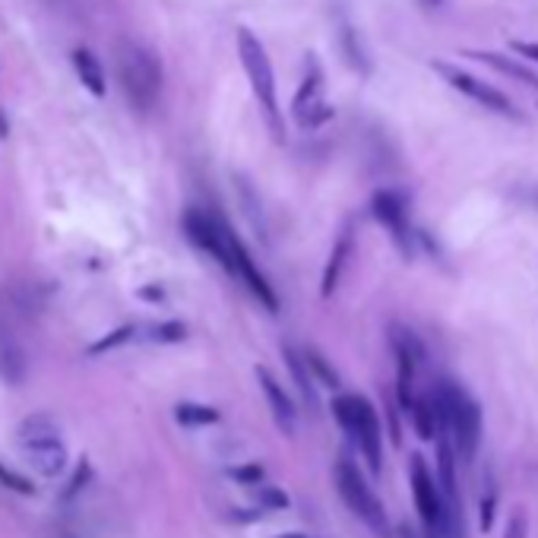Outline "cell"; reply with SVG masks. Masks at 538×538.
Segmentation results:
<instances>
[{
	"mask_svg": "<svg viewBox=\"0 0 538 538\" xmlns=\"http://www.w3.org/2000/svg\"><path fill=\"white\" fill-rule=\"evenodd\" d=\"M16 443L25 453V462L45 478H55L67 469V447L61 441V428L51 415L38 411L29 415L16 431Z\"/></svg>",
	"mask_w": 538,
	"mask_h": 538,
	"instance_id": "5",
	"label": "cell"
},
{
	"mask_svg": "<svg viewBox=\"0 0 538 538\" xmlns=\"http://www.w3.org/2000/svg\"><path fill=\"white\" fill-rule=\"evenodd\" d=\"M342 51H345V57H349V64H351V70H361V73H368V61H364V55H361V45H358V36L351 32V25L349 23H342Z\"/></svg>",
	"mask_w": 538,
	"mask_h": 538,
	"instance_id": "21",
	"label": "cell"
},
{
	"mask_svg": "<svg viewBox=\"0 0 538 538\" xmlns=\"http://www.w3.org/2000/svg\"><path fill=\"white\" fill-rule=\"evenodd\" d=\"M117 76L137 111H149L162 96V64L152 51L127 42L117 51Z\"/></svg>",
	"mask_w": 538,
	"mask_h": 538,
	"instance_id": "6",
	"label": "cell"
},
{
	"mask_svg": "<svg viewBox=\"0 0 538 538\" xmlns=\"http://www.w3.org/2000/svg\"><path fill=\"white\" fill-rule=\"evenodd\" d=\"M529 535V523L523 513H513L507 523V533H503V538H526Z\"/></svg>",
	"mask_w": 538,
	"mask_h": 538,
	"instance_id": "28",
	"label": "cell"
},
{
	"mask_svg": "<svg viewBox=\"0 0 538 538\" xmlns=\"http://www.w3.org/2000/svg\"><path fill=\"white\" fill-rule=\"evenodd\" d=\"M434 396L443 409V418H447V431L456 447V456H460L462 462H472L478 447H482V409H478V402L453 381L437 383Z\"/></svg>",
	"mask_w": 538,
	"mask_h": 538,
	"instance_id": "3",
	"label": "cell"
},
{
	"mask_svg": "<svg viewBox=\"0 0 538 538\" xmlns=\"http://www.w3.org/2000/svg\"><path fill=\"white\" fill-rule=\"evenodd\" d=\"M73 67H76L79 83H83L92 96L96 98L105 96V70H102V64H98V57L92 55V51H86V48L73 51Z\"/></svg>",
	"mask_w": 538,
	"mask_h": 538,
	"instance_id": "16",
	"label": "cell"
},
{
	"mask_svg": "<svg viewBox=\"0 0 538 538\" xmlns=\"http://www.w3.org/2000/svg\"><path fill=\"white\" fill-rule=\"evenodd\" d=\"M351 250H355L351 228H342V235H339L336 244H333V254H330V260H327V269H323V282H320L323 298H330L336 291V285H339V279H342V269H345V263H349Z\"/></svg>",
	"mask_w": 538,
	"mask_h": 538,
	"instance_id": "14",
	"label": "cell"
},
{
	"mask_svg": "<svg viewBox=\"0 0 538 538\" xmlns=\"http://www.w3.org/2000/svg\"><path fill=\"white\" fill-rule=\"evenodd\" d=\"M510 48H513L516 55L526 57V61H535L538 64V45H533V42H510Z\"/></svg>",
	"mask_w": 538,
	"mask_h": 538,
	"instance_id": "29",
	"label": "cell"
},
{
	"mask_svg": "<svg viewBox=\"0 0 538 538\" xmlns=\"http://www.w3.org/2000/svg\"><path fill=\"white\" fill-rule=\"evenodd\" d=\"M409 484L411 494H415V510L421 516V526L428 538H453L450 533V507L447 497L441 491V482L437 475L428 469L421 453L409 456Z\"/></svg>",
	"mask_w": 538,
	"mask_h": 538,
	"instance_id": "7",
	"label": "cell"
},
{
	"mask_svg": "<svg viewBox=\"0 0 538 538\" xmlns=\"http://www.w3.org/2000/svg\"><path fill=\"white\" fill-rule=\"evenodd\" d=\"M494 503H497V494H494V488H488V494H482V529L494 526Z\"/></svg>",
	"mask_w": 538,
	"mask_h": 538,
	"instance_id": "27",
	"label": "cell"
},
{
	"mask_svg": "<svg viewBox=\"0 0 538 538\" xmlns=\"http://www.w3.org/2000/svg\"><path fill=\"white\" fill-rule=\"evenodd\" d=\"M371 212L374 218L390 231V238L396 241V248L405 254V260L411 257V228H409V209H405L402 194L396 190H377L371 200Z\"/></svg>",
	"mask_w": 538,
	"mask_h": 538,
	"instance_id": "10",
	"label": "cell"
},
{
	"mask_svg": "<svg viewBox=\"0 0 538 538\" xmlns=\"http://www.w3.org/2000/svg\"><path fill=\"white\" fill-rule=\"evenodd\" d=\"M431 67H434L437 73H441V76L447 79V83L453 86L456 92H462V96H469L472 102L484 105V108H488V111H497V115H510V117H516L513 102H510V98L503 96L501 89H494V86L484 83V79L472 76V73L460 70V67H453V64H447V61H434V64H431Z\"/></svg>",
	"mask_w": 538,
	"mask_h": 538,
	"instance_id": "9",
	"label": "cell"
},
{
	"mask_svg": "<svg viewBox=\"0 0 538 538\" xmlns=\"http://www.w3.org/2000/svg\"><path fill=\"white\" fill-rule=\"evenodd\" d=\"M279 538H310V535H298V533H289V535H279Z\"/></svg>",
	"mask_w": 538,
	"mask_h": 538,
	"instance_id": "32",
	"label": "cell"
},
{
	"mask_svg": "<svg viewBox=\"0 0 538 538\" xmlns=\"http://www.w3.org/2000/svg\"><path fill=\"white\" fill-rule=\"evenodd\" d=\"M282 355H285V364H289L291 381H295V387H298V393H301V400L308 402L310 409H314V405H317V381H314V374H310L304 351H298L295 345H282Z\"/></svg>",
	"mask_w": 538,
	"mask_h": 538,
	"instance_id": "15",
	"label": "cell"
},
{
	"mask_svg": "<svg viewBox=\"0 0 538 538\" xmlns=\"http://www.w3.org/2000/svg\"><path fill=\"white\" fill-rule=\"evenodd\" d=\"M0 377L10 387H19L25 381V351L6 330H0Z\"/></svg>",
	"mask_w": 538,
	"mask_h": 538,
	"instance_id": "13",
	"label": "cell"
},
{
	"mask_svg": "<svg viewBox=\"0 0 538 538\" xmlns=\"http://www.w3.org/2000/svg\"><path fill=\"white\" fill-rule=\"evenodd\" d=\"M304 358H308V368H310V374H314L317 383H323V387H333V390L339 387V374L333 371V364L323 358L320 349L308 345V349H304Z\"/></svg>",
	"mask_w": 538,
	"mask_h": 538,
	"instance_id": "19",
	"label": "cell"
},
{
	"mask_svg": "<svg viewBox=\"0 0 538 538\" xmlns=\"http://www.w3.org/2000/svg\"><path fill=\"white\" fill-rule=\"evenodd\" d=\"M257 381H260V390H263V396H267L269 411L279 428H282V434H295L298 409H295V402H291V396L285 393L282 383H279L267 368H257Z\"/></svg>",
	"mask_w": 538,
	"mask_h": 538,
	"instance_id": "12",
	"label": "cell"
},
{
	"mask_svg": "<svg viewBox=\"0 0 538 538\" xmlns=\"http://www.w3.org/2000/svg\"><path fill=\"white\" fill-rule=\"evenodd\" d=\"M184 235H188V241L194 244V248L209 254L228 276L241 279L250 295H254L269 314H276L279 310L276 291H272V285L267 282V276L257 269L254 257H250V250L241 244V238H238L222 218L206 209H188L184 212Z\"/></svg>",
	"mask_w": 538,
	"mask_h": 538,
	"instance_id": "1",
	"label": "cell"
},
{
	"mask_svg": "<svg viewBox=\"0 0 538 538\" xmlns=\"http://www.w3.org/2000/svg\"><path fill=\"white\" fill-rule=\"evenodd\" d=\"M254 497H257V507L260 510H285L289 507V494L279 491V488H272V484H257Z\"/></svg>",
	"mask_w": 538,
	"mask_h": 538,
	"instance_id": "23",
	"label": "cell"
},
{
	"mask_svg": "<svg viewBox=\"0 0 538 538\" xmlns=\"http://www.w3.org/2000/svg\"><path fill=\"white\" fill-rule=\"evenodd\" d=\"M421 4H428V6H437V4H441V0H421Z\"/></svg>",
	"mask_w": 538,
	"mask_h": 538,
	"instance_id": "33",
	"label": "cell"
},
{
	"mask_svg": "<svg viewBox=\"0 0 538 538\" xmlns=\"http://www.w3.org/2000/svg\"><path fill=\"white\" fill-rule=\"evenodd\" d=\"M0 484H4L6 491H16V494H25V497H32L38 491L29 478L19 475V472H13L10 466H4V462H0Z\"/></svg>",
	"mask_w": 538,
	"mask_h": 538,
	"instance_id": "24",
	"label": "cell"
},
{
	"mask_svg": "<svg viewBox=\"0 0 538 538\" xmlns=\"http://www.w3.org/2000/svg\"><path fill=\"white\" fill-rule=\"evenodd\" d=\"M333 415L342 424V431L358 443L361 456L368 460V469L374 475H381L383 469V428H381V415L364 396L345 393L333 400Z\"/></svg>",
	"mask_w": 538,
	"mask_h": 538,
	"instance_id": "4",
	"label": "cell"
},
{
	"mask_svg": "<svg viewBox=\"0 0 538 538\" xmlns=\"http://www.w3.org/2000/svg\"><path fill=\"white\" fill-rule=\"evenodd\" d=\"M291 115L301 127H320L333 117V108L323 102V73L320 70H310L304 76L301 89L295 96V105H291Z\"/></svg>",
	"mask_w": 538,
	"mask_h": 538,
	"instance_id": "11",
	"label": "cell"
},
{
	"mask_svg": "<svg viewBox=\"0 0 538 538\" xmlns=\"http://www.w3.org/2000/svg\"><path fill=\"white\" fill-rule=\"evenodd\" d=\"M0 137H6V115L0 111Z\"/></svg>",
	"mask_w": 538,
	"mask_h": 538,
	"instance_id": "31",
	"label": "cell"
},
{
	"mask_svg": "<svg viewBox=\"0 0 538 538\" xmlns=\"http://www.w3.org/2000/svg\"><path fill=\"white\" fill-rule=\"evenodd\" d=\"M92 484V466H89V460H79L76 462V472L70 475V482H67V488L61 491V501L67 503L73 501V497L79 494V491H86Z\"/></svg>",
	"mask_w": 538,
	"mask_h": 538,
	"instance_id": "22",
	"label": "cell"
},
{
	"mask_svg": "<svg viewBox=\"0 0 538 538\" xmlns=\"http://www.w3.org/2000/svg\"><path fill=\"white\" fill-rule=\"evenodd\" d=\"M333 478H336V491H339V497L345 501V507H349L351 513H355L374 535L387 538V533H390L387 510H383L381 497H377L374 488L368 484V478L361 475V469L342 456V460H336Z\"/></svg>",
	"mask_w": 538,
	"mask_h": 538,
	"instance_id": "8",
	"label": "cell"
},
{
	"mask_svg": "<svg viewBox=\"0 0 538 538\" xmlns=\"http://www.w3.org/2000/svg\"><path fill=\"white\" fill-rule=\"evenodd\" d=\"M139 298H149V301H162V291H158V289H143V291H139Z\"/></svg>",
	"mask_w": 538,
	"mask_h": 538,
	"instance_id": "30",
	"label": "cell"
},
{
	"mask_svg": "<svg viewBox=\"0 0 538 538\" xmlns=\"http://www.w3.org/2000/svg\"><path fill=\"white\" fill-rule=\"evenodd\" d=\"M228 475L235 478V482H241V484H248V488H257V484H263V466L260 462H248V466H235V469H228Z\"/></svg>",
	"mask_w": 538,
	"mask_h": 538,
	"instance_id": "26",
	"label": "cell"
},
{
	"mask_svg": "<svg viewBox=\"0 0 538 538\" xmlns=\"http://www.w3.org/2000/svg\"><path fill=\"white\" fill-rule=\"evenodd\" d=\"M149 339L152 342H184V339H188V327L178 323V320L158 323V327L149 330Z\"/></svg>",
	"mask_w": 538,
	"mask_h": 538,
	"instance_id": "25",
	"label": "cell"
},
{
	"mask_svg": "<svg viewBox=\"0 0 538 538\" xmlns=\"http://www.w3.org/2000/svg\"><path fill=\"white\" fill-rule=\"evenodd\" d=\"M175 421L181 424V428H206V424L218 421V409L203 405V402H178Z\"/></svg>",
	"mask_w": 538,
	"mask_h": 538,
	"instance_id": "18",
	"label": "cell"
},
{
	"mask_svg": "<svg viewBox=\"0 0 538 538\" xmlns=\"http://www.w3.org/2000/svg\"><path fill=\"white\" fill-rule=\"evenodd\" d=\"M466 57H472V61L488 64V67L507 73V76H516L520 83H526V86H533V89H538V76L526 67V64L510 61V57H503V55H494V51H466Z\"/></svg>",
	"mask_w": 538,
	"mask_h": 538,
	"instance_id": "17",
	"label": "cell"
},
{
	"mask_svg": "<svg viewBox=\"0 0 538 538\" xmlns=\"http://www.w3.org/2000/svg\"><path fill=\"white\" fill-rule=\"evenodd\" d=\"M238 55H241V67L244 76L250 83V92H254L257 105L263 108V117H267L269 130L276 139L285 137L282 130V115H279V96H276V73H272V61L263 48V42L254 36L250 29H238Z\"/></svg>",
	"mask_w": 538,
	"mask_h": 538,
	"instance_id": "2",
	"label": "cell"
},
{
	"mask_svg": "<svg viewBox=\"0 0 538 538\" xmlns=\"http://www.w3.org/2000/svg\"><path fill=\"white\" fill-rule=\"evenodd\" d=\"M134 336H137V327H117V330H111L108 336L98 339V342H92L89 349H86V355H105V351H111V349H117V345L130 342Z\"/></svg>",
	"mask_w": 538,
	"mask_h": 538,
	"instance_id": "20",
	"label": "cell"
}]
</instances>
